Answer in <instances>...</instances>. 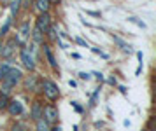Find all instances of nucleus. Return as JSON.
Wrapping results in <instances>:
<instances>
[{
  "instance_id": "nucleus-16",
  "label": "nucleus",
  "mask_w": 156,
  "mask_h": 131,
  "mask_svg": "<svg viewBox=\"0 0 156 131\" xmlns=\"http://www.w3.org/2000/svg\"><path fill=\"white\" fill-rule=\"evenodd\" d=\"M128 21H130V23H133V25H137V26L142 28V30H146V23H144L142 19H139V18H135V16H130V18H128Z\"/></svg>"
},
{
  "instance_id": "nucleus-21",
  "label": "nucleus",
  "mask_w": 156,
  "mask_h": 131,
  "mask_svg": "<svg viewBox=\"0 0 156 131\" xmlns=\"http://www.w3.org/2000/svg\"><path fill=\"white\" fill-rule=\"evenodd\" d=\"M79 79H83V81H90L91 75H90L88 72H79Z\"/></svg>"
},
{
  "instance_id": "nucleus-12",
  "label": "nucleus",
  "mask_w": 156,
  "mask_h": 131,
  "mask_svg": "<svg viewBox=\"0 0 156 131\" xmlns=\"http://www.w3.org/2000/svg\"><path fill=\"white\" fill-rule=\"evenodd\" d=\"M11 67H14L12 65V60H4V61L0 60V81L7 75V72L11 70Z\"/></svg>"
},
{
  "instance_id": "nucleus-11",
  "label": "nucleus",
  "mask_w": 156,
  "mask_h": 131,
  "mask_svg": "<svg viewBox=\"0 0 156 131\" xmlns=\"http://www.w3.org/2000/svg\"><path fill=\"white\" fill-rule=\"evenodd\" d=\"M42 46H44V54H46V60H48V63H49V67L55 70V72H58L60 68H58V63H56V60H55V54H53V51L49 49V46H48L46 42H44Z\"/></svg>"
},
{
  "instance_id": "nucleus-19",
  "label": "nucleus",
  "mask_w": 156,
  "mask_h": 131,
  "mask_svg": "<svg viewBox=\"0 0 156 131\" xmlns=\"http://www.w3.org/2000/svg\"><path fill=\"white\" fill-rule=\"evenodd\" d=\"M30 5H34V0H20V7L23 9H30Z\"/></svg>"
},
{
  "instance_id": "nucleus-24",
  "label": "nucleus",
  "mask_w": 156,
  "mask_h": 131,
  "mask_svg": "<svg viewBox=\"0 0 156 131\" xmlns=\"http://www.w3.org/2000/svg\"><path fill=\"white\" fill-rule=\"evenodd\" d=\"M93 75L97 77V81H100V82H102V81H104V75H102V74H100V72H95V74H93Z\"/></svg>"
},
{
  "instance_id": "nucleus-30",
  "label": "nucleus",
  "mask_w": 156,
  "mask_h": 131,
  "mask_svg": "<svg viewBox=\"0 0 156 131\" xmlns=\"http://www.w3.org/2000/svg\"><path fill=\"white\" fill-rule=\"evenodd\" d=\"M12 131H21V126H20V124H16L14 128H12Z\"/></svg>"
},
{
  "instance_id": "nucleus-31",
  "label": "nucleus",
  "mask_w": 156,
  "mask_h": 131,
  "mask_svg": "<svg viewBox=\"0 0 156 131\" xmlns=\"http://www.w3.org/2000/svg\"><path fill=\"white\" fill-rule=\"evenodd\" d=\"M51 2V5H53V4H58V2H62V0H49Z\"/></svg>"
},
{
  "instance_id": "nucleus-5",
  "label": "nucleus",
  "mask_w": 156,
  "mask_h": 131,
  "mask_svg": "<svg viewBox=\"0 0 156 131\" xmlns=\"http://www.w3.org/2000/svg\"><path fill=\"white\" fill-rule=\"evenodd\" d=\"M16 47H18V42H16L14 37H11L5 44H2V49H0L2 60H12V56L16 53Z\"/></svg>"
},
{
  "instance_id": "nucleus-22",
  "label": "nucleus",
  "mask_w": 156,
  "mask_h": 131,
  "mask_svg": "<svg viewBox=\"0 0 156 131\" xmlns=\"http://www.w3.org/2000/svg\"><path fill=\"white\" fill-rule=\"evenodd\" d=\"M49 131H63V129H62L60 124H53V126H49Z\"/></svg>"
},
{
  "instance_id": "nucleus-15",
  "label": "nucleus",
  "mask_w": 156,
  "mask_h": 131,
  "mask_svg": "<svg viewBox=\"0 0 156 131\" xmlns=\"http://www.w3.org/2000/svg\"><path fill=\"white\" fill-rule=\"evenodd\" d=\"M11 25H12V18H9V19L5 21V25L0 28V37H5V35H7V32H9V28H11Z\"/></svg>"
},
{
  "instance_id": "nucleus-13",
  "label": "nucleus",
  "mask_w": 156,
  "mask_h": 131,
  "mask_svg": "<svg viewBox=\"0 0 156 131\" xmlns=\"http://www.w3.org/2000/svg\"><path fill=\"white\" fill-rule=\"evenodd\" d=\"M9 9H11V18H14V16H18V12H20V0H11V4H9Z\"/></svg>"
},
{
  "instance_id": "nucleus-9",
  "label": "nucleus",
  "mask_w": 156,
  "mask_h": 131,
  "mask_svg": "<svg viewBox=\"0 0 156 131\" xmlns=\"http://www.w3.org/2000/svg\"><path fill=\"white\" fill-rule=\"evenodd\" d=\"M34 11L37 14L49 12L51 11V2L49 0H34Z\"/></svg>"
},
{
  "instance_id": "nucleus-3",
  "label": "nucleus",
  "mask_w": 156,
  "mask_h": 131,
  "mask_svg": "<svg viewBox=\"0 0 156 131\" xmlns=\"http://www.w3.org/2000/svg\"><path fill=\"white\" fill-rule=\"evenodd\" d=\"M20 61H21L23 68H27L28 72H34V70H35V67H37L35 56L32 54L28 49H27V46H21V47H20Z\"/></svg>"
},
{
  "instance_id": "nucleus-28",
  "label": "nucleus",
  "mask_w": 156,
  "mask_h": 131,
  "mask_svg": "<svg viewBox=\"0 0 156 131\" xmlns=\"http://www.w3.org/2000/svg\"><path fill=\"white\" fill-rule=\"evenodd\" d=\"M72 58H74V60H81V54H77V53H72Z\"/></svg>"
},
{
  "instance_id": "nucleus-10",
  "label": "nucleus",
  "mask_w": 156,
  "mask_h": 131,
  "mask_svg": "<svg viewBox=\"0 0 156 131\" xmlns=\"http://www.w3.org/2000/svg\"><path fill=\"white\" fill-rule=\"evenodd\" d=\"M42 109H44V103L42 102H39L35 100L34 103H32V110H30V115L34 121H39V119H42Z\"/></svg>"
},
{
  "instance_id": "nucleus-2",
  "label": "nucleus",
  "mask_w": 156,
  "mask_h": 131,
  "mask_svg": "<svg viewBox=\"0 0 156 131\" xmlns=\"http://www.w3.org/2000/svg\"><path fill=\"white\" fill-rule=\"evenodd\" d=\"M39 91L49 102H56L58 98H60V89H58V86L51 79H41L39 81Z\"/></svg>"
},
{
  "instance_id": "nucleus-29",
  "label": "nucleus",
  "mask_w": 156,
  "mask_h": 131,
  "mask_svg": "<svg viewBox=\"0 0 156 131\" xmlns=\"http://www.w3.org/2000/svg\"><path fill=\"white\" fill-rule=\"evenodd\" d=\"M119 91L123 93V95H126V88H125V86H119Z\"/></svg>"
},
{
  "instance_id": "nucleus-26",
  "label": "nucleus",
  "mask_w": 156,
  "mask_h": 131,
  "mask_svg": "<svg viewBox=\"0 0 156 131\" xmlns=\"http://www.w3.org/2000/svg\"><path fill=\"white\" fill-rule=\"evenodd\" d=\"M140 72H142V63H139V67L135 70V75H140Z\"/></svg>"
},
{
  "instance_id": "nucleus-14",
  "label": "nucleus",
  "mask_w": 156,
  "mask_h": 131,
  "mask_svg": "<svg viewBox=\"0 0 156 131\" xmlns=\"http://www.w3.org/2000/svg\"><path fill=\"white\" fill-rule=\"evenodd\" d=\"M35 131H49V124L44 119H39L35 121Z\"/></svg>"
},
{
  "instance_id": "nucleus-17",
  "label": "nucleus",
  "mask_w": 156,
  "mask_h": 131,
  "mask_svg": "<svg viewBox=\"0 0 156 131\" xmlns=\"http://www.w3.org/2000/svg\"><path fill=\"white\" fill-rule=\"evenodd\" d=\"M7 102H9V96L4 95V93H0V110H4L7 107Z\"/></svg>"
},
{
  "instance_id": "nucleus-8",
  "label": "nucleus",
  "mask_w": 156,
  "mask_h": 131,
  "mask_svg": "<svg viewBox=\"0 0 156 131\" xmlns=\"http://www.w3.org/2000/svg\"><path fill=\"white\" fill-rule=\"evenodd\" d=\"M39 77L37 75H28L27 79L23 77V86H25V91H39Z\"/></svg>"
},
{
  "instance_id": "nucleus-32",
  "label": "nucleus",
  "mask_w": 156,
  "mask_h": 131,
  "mask_svg": "<svg viewBox=\"0 0 156 131\" xmlns=\"http://www.w3.org/2000/svg\"><path fill=\"white\" fill-rule=\"evenodd\" d=\"M2 44H4V42H2V40H0V49H2Z\"/></svg>"
},
{
  "instance_id": "nucleus-27",
  "label": "nucleus",
  "mask_w": 156,
  "mask_h": 131,
  "mask_svg": "<svg viewBox=\"0 0 156 131\" xmlns=\"http://www.w3.org/2000/svg\"><path fill=\"white\" fill-rule=\"evenodd\" d=\"M69 86H70V88H77V82H76V81H69Z\"/></svg>"
},
{
  "instance_id": "nucleus-7",
  "label": "nucleus",
  "mask_w": 156,
  "mask_h": 131,
  "mask_svg": "<svg viewBox=\"0 0 156 131\" xmlns=\"http://www.w3.org/2000/svg\"><path fill=\"white\" fill-rule=\"evenodd\" d=\"M7 112H9V115H12V117H20V115H23L25 114V105L20 102V100H9L7 102Z\"/></svg>"
},
{
  "instance_id": "nucleus-4",
  "label": "nucleus",
  "mask_w": 156,
  "mask_h": 131,
  "mask_svg": "<svg viewBox=\"0 0 156 131\" xmlns=\"http://www.w3.org/2000/svg\"><path fill=\"white\" fill-rule=\"evenodd\" d=\"M53 26V18H51L49 12H42V14H37V19H35V28L41 32V33L46 37V33L49 32V28Z\"/></svg>"
},
{
  "instance_id": "nucleus-1",
  "label": "nucleus",
  "mask_w": 156,
  "mask_h": 131,
  "mask_svg": "<svg viewBox=\"0 0 156 131\" xmlns=\"http://www.w3.org/2000/svg\"><path fill=\"white\" fill-rule=\"evenodd\" d=\"M23 72L21 68H16V67H11V70L7 72V75L4 77L2 81H0V93H4V95H11V91L14 89L18 84H21L23 81Z\"/></svg>"
},
{
  "instance_id": "nucleus-23",
  "label": "nucleus",
  "mask_w": 156,
  "mask_h": 131,
  "mask_svg": "<svg viewBox=\"0 0 156 131\" xmlns=\"http://www.w3.org/2000/svg\"><path fill=\"white\" fill-rule=\"evenodd\" d=\"M86 14H90L93 18H100V12H97V11H86Z\"/></svg>"
},
{
  "instance_id": "nucleus-25",
  "label": "nucleus",
  "mask_w": 156,
  "mask_h": 131,
  "mask_svg": "<svg viewBox=\"0 0 156 131\" xmlns=\"http://www.w3.org/2000/svg\"><path fill=\"white\" fill-rule=\"evenodd\" d=\"M72 107H74V109H76L77 112H83V109H81V107L77 105V102H72Z\"/></svg>"
},
{
  "instance_id": "nucleus-18",
  "label": "nucleus",
  "mask_w": 156,
  "mask_h": 131,
  "mask_svg": "<svg viewBox=\"0 0 156 131\" xmlns=\"http://www.w3.org/2000/svg\"><path fill=\"white\" fill-rule=\"evenodd\" d=\"M100 95V88L98 89H95V93L91 95V100H90V107H95V103H97V98H98Z\"/></svg>"
},
{
  "instance_id": "nucleus-20",
  "label": "nucleus",
  "mask_w": 156,
  "mask_h": 131,
  "mask_svg": "<svg viewBox=\"0 0 156 131\" xmlns=\"http://www.w3.org/2000/svg\"><path fill=\"white\" fill-rule=\"evenodd\" d=\"M76 42H77L81 47H90V46H88V42H86L84 39H81V37H76Z\"/></svg>"
},
{
  "instance_id": "nucleus-6",
  "label": "nucleus",
  "mask_w": 156,
  "mask_h": 131,
  "mask_svg": "<svg viewBox=\"0 0 156 131\" xmlns=\"http://www.w3.org/2000/svg\"><path fill=\"white\" fill-rule=\"evenodd\" d=\"M42 119L48 122L49 126L53 124H56L58 122V109L55 107V105H44V109H42Z\"/></svg>"
}]
</instances>
